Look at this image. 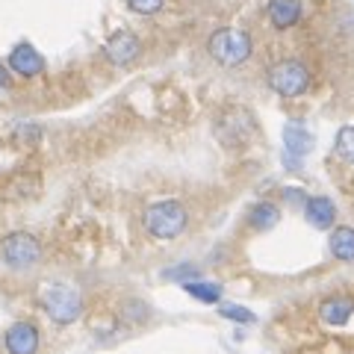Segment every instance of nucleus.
<instances>
[{"label": "nucleus", "instance_id": "nucleus-1", "mask_svg": "<svg viewBox=\"0 0 354 354\" xmlns=\"http://www.w3.org/2000/svg\"><path fill=\"white\" fill-rule=\"evenodd\" d=\"M251 50H254L251 36L245 30H236V27H221L207 39V53L218 65H225V68H236V65H242L251 57Z\"/></svg>", "mask_w": 354, "mask_h": 354}, {"label": "nucleus", "instance_id": "nucleus-2", "mask_svg": "<svg viewBox=\"0 0 354 354\" xmlns=\"http://www.w3.org/2000/svg\"><path fill=\"white\" fill-rule=\"evenodd\" d=\"M142 225L145 230L153 236V239H177L189 225V213H186V207L180 201H157L145 209V216H142Z\"/></svg>", "mask_w": 354, "mask_h": 354}, {"label": "nucleus", "instance_id": "nucleus-3", "mask_svg": "<svg viewBox=\"0 0 354 354\" xmlns=\"http://www.w3.org/2000/svg\"><path fill=\"white\" fill-rule=\"evenodd\" d=\"M41 307L57 325H71L83 313V295L71 283H48L41 290Z\"/></svg>", "mask_w": 354, "mask_h": 354}, {"label": "nucleus", "instance_id": "nucleus-4", "mask_svg": "<svg viewBox=\"0 0 354 354\" xmlns=\"http://www.w3.org/2000/svg\"><path fill=\"white\" fill-rule=\"evenodd\" d=\"M0 260L12 272H27L41 260V245L27 230H15L0 239Z\"/></svg>", "mask_w": 354, "mask_h": 354}, {"label": "nucleus", "instance_id": "nucleus-5", "mask_svg": "<svg viewBox=\"0 0 354 354\" xmlns=\"http://www.w3.org/2000/svg\"><path fill=\"white\" fill-rule=\"evenodd\" d=\"M266 80H269L272 92H278L281 97H298L310 88V68L301 59H281L269 68Z\"/></svg>", "mask_w": 354, "mask_h": 354}, {"label": "nucleus", "instance_id": "nucleus-6", "mask_svg": "<svg viewBox=\"0 0 354 354\" xmlns=\"http://www.w3.org/2000/svg\"><path fill=\"white\" fill-rule=\"evenodd\" d=\"M254 130H257V124H254V115L248 113L245 106H230L216 121V136L225 142L227 148L248 145L251 136H254Z\"/></svg>", "mask_w": 354, "mask_h": 354}, {"label": "nucleus", "instance_id": "nucleus-7", "mask_svg": "<svg viewBox=\"0 0 354 354\" xmlns=\"http://www.w3.org/2000/svg\"><path fill=\"white\" fill-rule=\"evenodd\" d=\"M139 50H142V41L136 39V32H130V30H118L104 41V53L113 65H130L139 57Z\"/></svg>", "mask_w": 354, "mask_h": 354}, {"label": "nucleus", "instance_id": "nucleus-8", "mask_svg": "<svg viewBox=\"0 0 354 354\" xmlns=\"http://www.w3.org/2000/svg\"><path fill=\"white\" fill-rule=\"evenodd\" d=\"M39 328L30 325V322H15L6 328L3 334V348L6 354H36L39 351Z\"/></svg>", "mask_w": 354, "mask_h": 354}, {"label": "nucleus", "instance_id": "nucleus-9", "mask_svg": "<svg viewBox=\"0 0 354 354\" xmlns=\"http://www.w3.org/2000/svg\"><path fill=\"white\" fill-rule=\"evenodd\" d=\"M9 71L24 77V80H32V77H39L44 71V59H41V53L32 48V44L21 41V44L12 48V53H9Z\"/></svg>", "mask_w": 354, "mask_h": 354}, {"label": "nucleus", "instance_id": "nucleus-10", "mask_svg": "<svg viewBox=\"0 0 354 354\" xmlns=\"http://www.w3.org/2000/svg\"><path fill=\"white\" fill-rule=\"evenodd\" d=\"M354 316V298L351 295H330L319 307V319L328 328H342L348 325V319Z\"/></svg>", "mask_w": 354, "mask_h": 354}, {"label": "nucleus", "instance_id": "nucleus-11", "mask_svg": "<svg viewBox=\"0 0 354 354\" xmlns=\"http://www.w3.org/2000/svg\"><path fill=\"white\" fill-rule=\"evenodd\" d=\"M304 216L316 230H330L337 221V207L330 198L313 195V198H307V204H304Z\"/></svg>", "mask_w": 354, "mask_h": 354}, {"label": "nucleus", "instance_id": "nucleus-12", "mask_svg": "<svg viewBox=\"0 0 354 354\" xmlns=\"http://www.w3.org/2000/svg\"><path fill=\"white\" fill-rule=\"evenodd\" d=\"M301 18V0H269V21L274 30H290Z\"/></svg>", "mask_w": 354, "mask_h": 354}, {"label": "nucleus", "instance_id": "nucleus-13", "mask_svg": "<svg viewBox=\"0 0 354 354\" xmlns=\"http://www.w3.org/2000/svg\"><path fill=\"white\" fill-rule=\"evenodd\" d=\"M283 145L292 157H304V153L313 151V133L304 124H286L283 127Z\"/></svg>", "mask_w": 354, "mask_h": 354}, {"label": "nucleus", "instance_id": "nucleus-14", "mask_svg": "<svg viewBox=\"0 0 354 354\" xmlns=\"http://www.w3.org/2000/svg\"><path fill=\"white\" fill-rule=\"evenodd\" d=\"M328 245H330V254H334L337 260L354 263V227H348V225L334 227V230H330Z\"/></svg>", "mask_w": 354, "mask_h": 354}, {"label": "nucleus", "instance_id": "nucleus-15", "mask_svg": "<svg viewBox=\"0 0 354 354\" xmlns=\"http://www.w3.org/2000/svg\"><path fill=\"white\" fill-rule=\"evenodd\" d=\"M248 221H251L254 230H272L281 221V209L274 207V204H269V201H260V204L251 207Z\"/></svg>", "mask_w": 354, "mask_h": 354}, {"label": "nucleus", "instance_id": "nucleus-16", "mask_svg": "<svg viewBox=\"0 0 354 354\" xmlns=\"http://www.w3.org/2000/svg\"><path fill=\"white\" fill-rule=\"evenodd\" d=\"M121 319H124L127 325H145L151 319V307L142 301V298H127V301L121 304Z\"/></svg>", "mask_w": 354, "mask_h": 354}, {"label": "nucleus", "instance_id": "nucleus-17", "mask_svg": "<svg viewBox=\"0 0 354 354\" xmlns=\"http://www.w3.org/2000/svg\"><path fill=\"white\" fill-rule=\"evenodd\" d=\"M183 290L189 292L192 298L204 304H218L221 301V286L218 283H207V281H192V283H183Z\"/></svg>", "mask_w": 354, "mask_h": 354}, {"label": "nucleus", "instance_id": "nucleus-18", "mask_svg": "<svg viewBox=\"0 0 354 354\" xmlns=\"http://www.w3.org/2000/svg\"><path fill=\"white\" fill-rule=\"evenodd\" d=\"M334 148H337V153H339V160L354 162V124L342 127V130L337 133V142H334Z\"/></svg>", "mask_w": 354, "mask_h": 354}, {"label": "nucleus", "instance_id": "nucleus-19", "mask_svg": "<svg viewBox=\"0 0 354 354\" xmlns=\"http://www.w3.org/2000/svg\"><path fill=\"white\" fill-rule=\"evenodd\" d=\"M218 316H221V319H230V322H239V325L257 322V316H254L251 310L239 307V304H221V307H218Z\"/></svg>", "mask_w": 354, "mask_h": 354}, {"label": "nucleus", "instance_id": "nucleus-20", "mask_svg": "<svg viewBox=\"0 0 354 354\" xmlns=\"http://www.w3.org/2000/svg\"><path fill=\"white\" fill-rule=\"evenodd\" d=\"M124 3L130 12H136V15H153L165 6V0H124Z\"/></svg>", "mask_w": 354, "mask_h": 354}, {"label": "nucleus", "instance_id": "nucleus-21", "mask_svg": "<svg viewBox=\"0 0 354 354\" xmlns=\"http://www.w3.org/2000/svg\"><path fill=\"white\" fill-rule=\"evenodd\" d=\"M198 274H201V272H198L195 266H189V263H186V266H174V269H165V278H169V281H180V283H192V278H198Z\"/></svg>", "mask_w": 354, "mask_h": 354}, {"label": "nucleus", "instance_id": "nucleus-22", "mask_svg": "<svg viewBox=\"0 0 354 354\" xmlns=\"http://www.w3.org/2000/svg\"><path fill=\"white\" fill-rule=\"evenodd\" d=\"M3 88H9V68L0 62V92H3Z\"/></svg>", "mask_w": 354, "mask_h": 354}]
</instances>
